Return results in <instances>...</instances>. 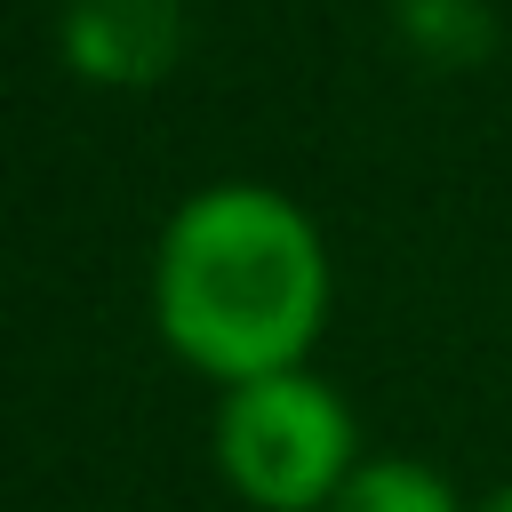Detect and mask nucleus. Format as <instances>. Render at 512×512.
Returning <instances> with one entry per match:
<instances>
[{
    "instance_id": "nucleus-1",
    "label": "nucleus",
    "mask_w": 512,
    "mask_h": 512,
    "mask_svg": "<svg viewBox=\"0 0 512 512\" xmlns=\"http://www.w3.org/2000/svg\"><path fill=\"white\" fill-rule=\"evenodd\" d=\"M328 304H336L328 240L280 184L224 176L168 208L152 248V328L216 392L312 368Z\"/></svg>"
},
{
    "instance_id": "nucleus-2",
    "label": "nucleus",
    "mask_w": 512,
    "mask_h": 512,
    "mask_svg": "<svg viewBox=\"0 0 512 512\" xmlns=\"http://www.w3.org/2000/svg\"><path fill=\"white\" fill-rule=\"evenodd\" d=\"M208 448L248 512H328L360 464V416L320 368H280L216 392Z\"/></svg>"
},
{
    "instance_id": "nucleus-3",
    "label": "nucleus",
    "mask_w": 512,
    "mask_h": 512,
    "mask_svg": "<svg viewBox=\"0 0 512 512\" xmlns=\"http://www.w3.org/2000/svg\"><path fill=\"white\" fill-rule=\"evenodd\" d=\"M184 0H64L56 48L88 88H152L184 56Z\"/></svg>"
},
{
    "instance_id": "nucleus-4",
    "label": "nucleus",
    "mask_w": 512,
    "mask_h": 512,
    "mask_svg": "<svg viewBox=\"0 0 512 512\" xmlns=\"http://www.w3.org/2000/svg\"><path fill=\"white\" fill-rule=\"evenodd\" d=\"M328 512H472V504L456 496L448 472H432L416 456H360Z\"/></svg>"
},
{
    "instance_id": "nucleus-5",
    "label": "nucleus",
    "mask_w": 512,
    "mask_h": 512,
    "mask_svg": "<svg viewBox=\"0 0 512 512\" xmlns=\"http://www.w3.org/2000/svg\"><path fill=\"white\" fill-rule=\"evenodd\" d=\"M472 512H512V480H504V488H496L488 504H472Z\"/></svg>"
}]
</instances>
